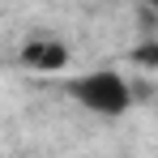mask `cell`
<instances>
[{"label":"cell","mask_w":158,"mask_h":158,"mask_svg":"<svg viewBox=\"0 0 158 158\" xmlns=\"http://www.w3.org/2000/svg\"><path fill=\"white\" fill-rule=\"evenodd\" d=\"M64 94H69L81 111L98 115V120H120L132 107V85L124 81V73H115V69H85V73L64 81Z\"/></svg>","instance_id":"6da1fadb"},{"label":"cell","mask_w":158,"mask_h":158,"mask_svg":"<svg viewBox=\"0 0 158 158\" xmlns=\"http://www.w3.org/2000/svg\"><path fill=\"white\" fill-rule=\"evenodd\" d=\"M69 60H73L69 43H60L52 34H34V39H26V47H22V64H26L30 73H60V69H69Z\"/></svg>","instance_id":"7a4b0ae2"},{"label":"cell","mask_w":158,"mask_h":158,"mask_svg":"<svg viewBox=\"0 0 158 158\" xmlns=\"http://www.w3.org/2000/svg\"><path fill=\"white\" fill-rule=\"evenodd\" d=\"M132 64H141V69H158V43H137L128 52Z\"/></svg>","instance_id":"3957f363"},{"label":"cell","mask_w":158,"mask_h":158,"mask_svg":"<svg viewBox=\"0 0 158 158\" xmlns=\"http://www.w3.org/2000/svg\"><path fill=\"white\" fill-rule=\"evenodd\" d=\"M141 4H145V13H150V17L158 22V0H141Z\"/></svg>","instance_id":"277c9868"}]
</instances>
